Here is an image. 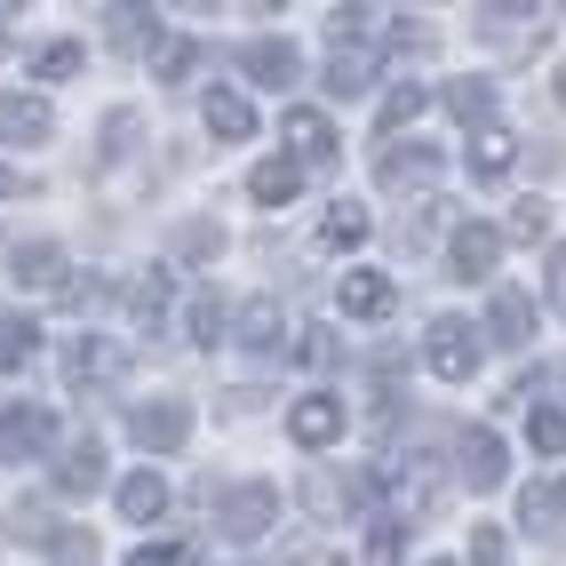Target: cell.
<instances>
[{"label": "cell", "mask_w": 566, "mask_h": 566, "mask_svg": "<svg viewBox=\"0 0 566 566\" xmlns=\"http://www.w3.org/2000/svg\"><path fill=\"white\" fill-rule=\"evenodd\" d=\"M49 439H56V415L49 407H9L0 415V463H32V455H49Z\"/></svg>", "instance_id": "1"}, {"label": "cell", "mask_w": 566, "mask_h": 566, "mask_svg": "<svg viewBox=\"0 0 566 566\" xmlns=\"http://www.w3.org/2000/svg\"><path fill=\"white\" fill-rule=\"evenodd\" d=\"M423 359H431V375H447V384H471V375H479V327L439 319L431 344H423Z\"/></svg>", "instance_id": "2"}, {"label": "cell", "mask_w": 566, "mask_h": 566, "mask_svg": "<svg viewBox=\"0 0 566 566\" xmlns=\"http://www.w3.org/2000/svg\"><path fill=\"white\" fill-rule=\"evenodd\" d=\"M272 518H280V495H272L263 479L232 486V495H223V511H216V526H223V535H240V543H255V535H263Z\"/></svg>", "instance_id": "3"}, {"label": "cell", "mask_w": 566, "mask_h": 566, "mask_svg": "<svg viewBox=\"0 0 566 566\" xmlns=\"http://www.w3.org/2000/svg\"><path fill=\"white\" fill-rule=\"evenodd\" d=\"M128 431H136V447H153V455H176L184 431H192V407H184V399H153V407L128 415Z\"/></svg>", "instance_id": "4"}, {"label": "cell", "mask_w": 566, "mask_h": 566, "mask_svg": "<svg viewBox=\"0 0 566 566\" xmlns=\"http://www.w3.org/2000/svg\"><path fill=\"white\" fill-rule=\"evenodd\" d=\"M287 439H295V447H327V439H344V399H335V391L295 399V407H287Z\"/></svg>", "instance_id": "5"}, {"label": "cell", "mask_w": 566, "mask_h": 566, "mask_svg": "<svg viewBox=\"0 0 566 566\" xmlns=\"http://www.w3.org/2000/svg\"><path fill=\"white\" fill-rule=\"evenodd\" d=\"M240 64L255 72L263 88H287L295 72H304V56H295V41H248V49H240Z\"/></svg>", "instance_id": "6"}, {"label": "cell", "mask_w": 566, "mask_h": 566, "mask_svg": "<svg viewBox=\"0 0 566 566\" xmlns=\"http://www.w3.org/2000/svg\"><path fill=\"white\" fill-rule=\"evenodd\" d=\"M495 255H503L495 223H463V232H455V272L463 280H486V272H495Z\"/></svg>", "instance_id": "7"}, {"label": "cell", "mask_w": 566, "mask_h": 566, "mask_svg": "<svg viewBox=\"0 0 566 566\" xmlns=\"http://www.w3.org/2000/svg\"><path fill=\"white\" fill-rule=\"evenodd\" d=\"M391 295H399L391 272H344V312H352V319H384Z\"/></svg>", "instance_id": "8"}, {"label": "cell", "mask_w": 566, "mask_h": 566, "mask_svg": "<svg viewBox=\"0 0 566 566\" xmlns=\"http://www.w3.org/2000/svg\"><path fill=\"white\" fill-rule=\"evenodd\" d=\"M248 192H255L263 208H287L295 192H304V160H255V176H248Z\"/></svg>", "instance_id": "9"}, {"label": "cell", "mask_w": 566, "mask_h": 566, "mask_svg": "<svg viewBox=\"0 0 566 566\" xmlns=\"http://www.w3.org/2000/svg\"><path fill=\"white\" fill-rule=\"evenodd\" d=\"M486 335H495V344H526V335H535V304H526L518 287H503L495 304H486Z\"/></svg>", "instance_id": "10"}, {"label": "cell", "mask_w": 566, "mask_h": 566, "mask_svg": "<svg viewBox=\"0 0 566 566\" xmlns=\"http://www.w3.org/2000/svg\"><path fill=\"white\" fill-rule=\"evenodd\" d=\"M96 486H104V447L81 439V447L64 455V471H56V495H96Z\"/></svg>", "instance_id": "11"}, {"label": "cell", "mask_w": 566, "mask_h": 566, "mask_svg": "<svg viewBox=\"0 0 566 566\" xmlns=\"http://www.w3.org/2000/svg\"><path fill=\"white\" fill-rule=\"evenodd\" d=\"M463 479L479 486V495H486V486H503V439L495 431H471L463 439Z\"/></svg>", "instance_id": "12"}, {"label": "cell", "mask_w": 566, "mask_h": 566, "mask_svg": "<svg viewBox=\"0 0 566 566\" xmlns=\"http://www.w3.org/2000/svg\"><path fill=\"white\" fill-rule=\"evenodd\" d=\"M375 176H384L391 192H399V184H431V176H439V153H431V144H407V153H384V160H375Z\"/></svg>", "instance_id": "13"}, {"label": "cell", "mask_w": 566, "mask_h": 566, "mask_svg": "<svg viewBox=\"0 0 566 566\" xmlns=\"http://www.w3.org/2000/svg\"><path fill=\"white\" fill-rule=\"evenodd\" d=\"M287 144H295V160H327L335 153V128H327V112H287Z\"/></svg>", "instance_id": "14"}, {"label": "cell", "mask_w": 566, "mask_h": 566, "mask_svg": "<svg viewBox=\"0 0 566 566\" xmlns=\"http://www.w3.org/2000/svg\"><path fill=\"white\" fill-rule=\"evenodd\" d=\"M0 136H9V144H41V136H49V104L0 96Z\"/></svg>", "instance_id": "15"}, {"label": "cell", "mask_w": 566, "mask_h": 566, "mask_svg": "<svg viewBox=\"0 0 566 566\" xmlns=\"http://www.w3.org/2000/svg\"><path fill=\"white\" fill-rule=\"evenodd\" d=\"M208 128H216L223 144H248V136H255V112H248V96L216 88V96H208Z\"/></svg>", "instance_id": "16"}, {"label": "cell", "mask_w": 566, "mask_h": 566, "mask_svg": "<svg viewBox=\"0 0 566 566\" xmlns=\"http://www.w3.org/2000/svg\"><path fill=\"white\" fill-rule=\"evenodd\" d=\"M511 160H518V144H511L503 128H479V153H471V176H479V184H503V176H511Z\"/></svg>", "instance_id": "17"}, {"label": "cell", "mask_w": 566, "mask_h": 566, "mask_svg": "<svg viewBox=\"0 0 566 566\" xmlns=\"http://www.w3.org/2000/svg\"><path fill=\"white\" fill-rule=\"evenodd\" d=\"M280 304H272V295H255V304L240 312V344H255V352H280Z\"/></svg>", "instance_id": "18"}, {"label": "cell", "mask_w": 566, "mask_h": 566, "mask_svg": "<svg viewBox=\"0 0 566 566\" xmlns=\"http://www.w3.org/2000/svg\"><path fill=\"white\" fill-rule=\"evenodd\" d=\"M120 511H128L136 526H144V518H160V511H168V486H160V471H136V479L120 486Z\"/></svg>", "instance_id": "19"}, {"label": "cell", "mask_w": 566, "mask_h": 566, "mask_svg": "<svg viewBox=\"0 0 566 566\" xmlns=\"http://www.w3.org/2000/svg\"><path fill=\"white\" fill-rule=\"evenodd\" d=\"M367 72H375V64H367L359 41H352V49H335V56H327V96H359V88H367Z\"/></svg>", "instance_id": "20"}, {"label": "cell", "mask_w": 566, "mask_h": 566, "mask_svg": "<svg viewBox=\"0 0 566 566\" xmlns=\"http://www.w3.org/2000/svg\"><path fill=\"white\" fill-rule=\"evenodd\" d=\"M17 287H64V248H24L17 255Z\"/></svg>", "instance_id": "21"}, {"label": "cell", "mask_w": 566, "mask_h": 566, "mask_svg": "<svg viewBox=\"0 0 566 566\" xmlns=\"http://www.w3.org/2000/svg\"><path fill=\"white\" fill-rule=\"evenodd\" d=\"M64 367H72V375H81V384H104V375H112V367H120V352H112V344H104V335H88V344H72V352H64Z\"/></svg>", "instance_id": "22"}, {"label": "cell", "mask_w": 566, "mask_h": 566, "mask_svg": "<svg viewBox=\"0 0 566 566\" xmlns=\"http://www.w3.org/2000/svg\"><path fill=\"white\" fill-rule=\"evenodd\" d=\"M32 359V319H17V312H0V375H17Z\"/></svg>", "instance_id": "23"}, {"label": "cell", "mask_w": 566, "mask_h": 566, "mask_svg": "<svg viewBox=\"0 0 566 566\" xmlns=\"http://www.w3.org/2000/svg\"><path fill=\"white\" fill-rule=\"evenodd\" d=\"M518 511H526V526H566V486H526Z\"/></svg>", "instance_id": "24"}, {"label": "cell", "mask_w": 566, "mask_h": 566, "mask_svg": "<svg viewBox=\"0 0 566 566\" xmlns=\"http://www.w3.org/2000/svg\"><path fill=\"white\" fill-rule=\"evenodd\" d=\"M447 112H455V120H486V112H495V88H486V81H455V88H447Z\"/></svg>", "instance_id": "25"}, {"label": "cell", "mask_w": 566, "mask_h": 566, "mask_svg": "<svg viewBox=\"0 0 566 566\" xmlns=\"http://www.w3.org/2000/svg\"><path fill=\"white\" fill-rule=\"evenodd\" d=\"M319 240H327V248H359V240H367V216H359V208H344V200H335V216L319 223Z\"/></svg>", "instance_id": "26"}, {"label": "cell", "mask_w": 566, "mask_h": 566, "mask_svg": "<svg viewBox=\"0 0 566 566\" xmlns=\"http://www.w3.org/2000/svg\"><path fill=\"white\" fill-rule=\"evenodd\" d=\"M526 439H535V455H566V415L535 407V415H526Z\"/></svg>", "instance_id": "27"}, {"label": "cell", "mask_w": 566, "mask_h": 566, "mask_svg": "<svg viewBox=\"0 0 566 566\" xmlns=\"http://www.w3.org/2000/svg\"><path fill=\"white\" fill-rule=\"evenodd\" d=\"M128 312H136V319H160V312H168V272H144V280L128 287Z\"/></svg>", "instance_id": "28"}, {"label": "cell", "mask_w": 566, "mask_h": 566, "mask_svg": "<svg viewBox=\"0 0 566 566\" xmlns=\"http://www.w3.org/2000/svg\"><path fill=\"white\" fill-rule=\"evenodd\" d=\"M32 72H41V81H72V72H81V41H49L32 56Z\"/></svg>", "instance_id": "29"}, {"label": "cell", "mask_w": 566, "mask_h": 566, "mask_svg": "<svg viewBox=\"0 0 566 566\" xmlns=\"http://www.w3.org/2000/svg\"><path fill=\"white\" fill-rule=\"evenodd\" d=\"M223 327H232V312H223L216 295H200L192 304V344H223Z\"/></svg>", "instance_id": "30"}, {"label": "cell", "mask_w": 566, "mask_h": 566, "mask_svg": "<svg viewBox=\"0 0 566 566\" xmlns=\"http://www.w3.org/2000/svg\"><path fill=\"white\" fill-rule=\"evenodd\" d=\"M49 558H56V566H96V535H81V526H64V535L49 543Z\"/></svg>", "instance_id": "31"}, {"label": "cell", "mask_w": 566, "mask_h": 566, "mask_svg": "<svg viewBox=\"0 0 566 566\" xmlns=\"http://www.w3.org/2000/svg\"><path fill=\"white\" fill-rule=\"evenodd\" d=\"M471 566H511V551H503V526H471Z\"/></svg>", "instance_id": "32"}, {"label": "cell", "mask_w": 566, "mask_h": 566, "mask_svg": "<svg viewBox=\"0 0 566 566\" xmlns=\"http://www.w3.org/2000/svg\"><path fill=\"white\" fill-rule=\"evenodd\" d=\"M551 232V208L543 200H518V216H511V240H543Z\"/></svg>", "instance_id": "33"}, {"label": "cell", "mask_w": 566, "mask_h": 566, "mask_svg": "<svg viewBox=\"0 0 566 566\" xmlns=\"http://www.w3.org/2000/svg\"><path fill=\"white\" fill-rule=\"evenodd\" d=\"M399 558V518H375V535H367V566H391Z\"/></svg>", "instance_id": "34"}, {"label": "cell", "mask_w": 566, "mask_h": 566, "mask_svg": "<svg viewBox=\"0 0 566 566\" xmlns=\"http://www.w3.org/2000/svg\"><path fill=\"white\" fill-rule=\"evenodd\" d=\"M176 248L200 263V255H216V248H223V232H216V223H184V232H176Z\"/></svg>", "instance_id": "35"}, {"label": "cell", "mask_w": 566, "mask_h": 566, "mask_svg": "<svg viewBox=\"0 0 566 566\" xmlns=\"http://www.w3.org/2000/svg\"><path fill=\"white\" fill-rule=\"evenodd\" d=\"M192 64H200V49H192V41H160V81H184Z\"/></svg>", "instance_id": "36"}, {"label": "cell", "mask_w": 566, "mask_h": 566, "mask_svg": "<svg viewBox=\"0 0 566 566\" xmlns=\"http://www.w3.org/2000/svg\"><path fill=\"white\" fill-rule=\"evenodd\" d=\"M415 112H423V88H391V96H384V128H407Z\"/></svg>", "instance_id": "37"}, {"label": "cell", "mask_w": 566, "mask_h": 566, "mask_svg": "<svg viewBox=\"0 0 566 566\" xmlns=\"http://www.w3.org/2000/svg\"><path fill=\"white\" fill-rule=\"evenodd\" d=\"M295 359H304V367H327V359H335V335H327V327H304V344H295Z\"/></svg>", "instance_id": "38"}, {"label": "cell", "mask_w": 566, "mask_h": 566, "mask_svg": "<svg viewBox=\"0 0 566 566\" xmlns=\"http://www.w3.org/2000/svg\"><path fill=\"white\" fill-rule=\"evenodd\" d=\"M128 566H184V543H144L128 551Z\"/></svg>", "instance_id": "39"}, {"label": "cell", "mask_w": 566, "mask_h": 566, "mask_svg": "<svg viewBox=\"0 0 566 566\" xmlns=\"http://www.w3.org/2000/svg\"><path fill=\"white\" fill-rule=\"evenodd\" d=\"M551 295L566 304V248H551Z\"/></svg>", "instance_id": "40"}, {"label": "cell", "mask_w": 566, "mask_h": 566, "mask_svg": "<svg viewBox=\"0 0 566 566\" xmlns=\"http://www.w3.org/2000/svg\"><path fill=\"white\" fill-rule=\"evenodd\" d=\"M17 192H24V176H17V168H0V200H17Z\"/></svg>", "instance_id": "41"}, {"label": "cell", "mask_w": 566, "mask_h": 566, "mask_svg": "<svg viewBox=\"0 0 566 566\" xmlns=\"http://www.w3.org/2000/svg\"><path fill=\"white\" fill-rule=\"evenodd\" d=\"M558 104H566V72H558Z\"/></svg>", "instance_id": "42"}]
</instances>
